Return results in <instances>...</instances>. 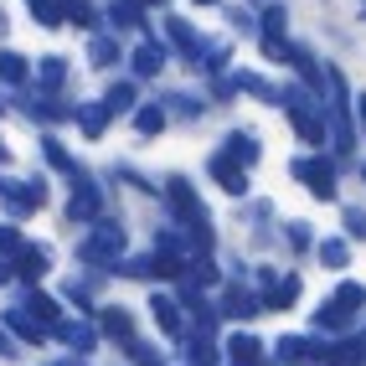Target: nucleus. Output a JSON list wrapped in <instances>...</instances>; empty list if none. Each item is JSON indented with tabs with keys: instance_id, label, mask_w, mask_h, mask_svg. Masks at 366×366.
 <instances>
[{
	"instance_id": "1",
	"label": "nucleus",
	"mask_w": 366,
	"mask_h": 366,
	"mask_svg": "<svg viewBox=\"0 0 366 366\" xmlns=\"http://www.w3.org/2000/svg\"><path fill=\"white\" fill-rule=\"evenodd\" d=\"M160 212H165V222H176V227L191 232V248L197 253H222V232H217L212 202L202 197V186L191 181L186 170L160 176Z\"/></svg>"
},
{
	"instance_id": "2",
	"label": "nucleus",
	"mask_w": 366,
	"mask_h": 366,
	"mask_svg": "<svg viewBox=\"0 0 366 366\" xmlns=\"http://www.w3.org/2000/svg\"><path fill=\"white\" fill-rule=\"evenodd\" d=\"M279 114H284V124L295 129V139L305 144V150H325V144H330V104L320 99V93H310L305 83L284 78Z\"/></svg>"
},
{
	"instance_id": "3",
	"label": "nucleus",
	"mask_w": 366,
	"mask_h": 366,
	"mask_svg": "<svg viewBox=\"0 0 366 366\" xmlns=\"http://www.w3.org/2000/svg\"><path fill=\"white\" fill-rule=\"evenodd\" d=\"M124 253H129V227H124V217H119V212L99 217V222L83 227V237L72 242L78 268H99V274H114V268L124 263Z\"/></svg>"
},
{
	"instance_id": "4",
	"label": "nucleus",
	"mask_w": 366,
	"mask_h": 366,
	"mask_svg": "<svg viewBox=\"0 0 366 366\" xmlns=\"http://www.w3.org/2000/svg\"><path fill=\"white\" fill-rule=\"evenodd\" d=\"M289 176H295L315 202L340 207V176H346V170H340V160L330 150H305V144H300V150L289 155Z\"/></svg>"
},
{
	"instance_id": "5",
	"label": "nucleus",
	"mask_w": 366,
	"mask_h": 366,
	"mask_svg": "<svg viewBox=\"0 0 366 366\" xmlns=\"http://www.w3.org/2000/svg\"><path fill=\"white\" fill-rule=\"evenodd\" d=\"M253 289L268 315H289L305 300V279L300 268H284V263H253Z\"/></svg>"
},
{
	"instance_id": "6",
	"label": "nucleus",
	"mask_w": 366,
	"mask_h": 366,
	"mask_svg": "<svg viewBox=\"0 0 366 366\" xmlns=\"http://www.w3.org/2000/svg\"><path fill=\"white\" fill-rule=\"evenodd\" d=\"M114 212V197H109V186L93 176V170H83V176H72L67 181V197H62V217L72 227H93L99 217Z\"/></svg>"
},
{
	"instance_id": "7",
	"label": "nucleus",
	"mask_w": 366,
	"mask_h": 366,
	"mask_svg": "<svg viewBox=\"0 0 366 366\" xmlns=\"http://www.w3.org/2000/svg\"><path fill=\"white\" fill-rule=\"evenodd\" d=\"M144 315H150V325H155V335L165 340V346H181V340L191 335V315H186V305L176 300V289H170V284H155L150 289Z\"/></svg>"
},
{
	"instance_id": "8",
	"label": "nucleus",
	"mask_w": 366,
	"mask_h": 366,
	"mask_svg": "<svg viewBox=\"0 0 366 366\" xmlns=\"http://www.w3.org/2000/svg\"><path fill=\"white\" fill-rule=\"evenodd\" d=\"M46 207V176L36 170V176H6L0 170V212L11 217V222H31V217Z\"/></svg>"
},
{
	"instance_id": "9",
	"label": "nucleus",
	"mask_w": 366,
	"mask_h": 366,
	"mask_svg": "<svg viewBox=\"0 0 366 366\" xmlns=\"http://www.w3.org/2000/svg\"><path fill=\"white\" fill-rule=\"evenodd\" d=\"M202 176H207L217 191H222L227 202H248V197H253V170H248V165H237V160L222 150V144H212V150H207Z\"/></svg>"
},
{
	"instance_id": "10",
	"label": "nucleus",
	"mask_w": 366,
	"mask_h": 366,
	"mask_svg": "<svg viewBox=\"0 0 366 366\" xmlns=\"http://www.w3.org/2000/svg\"><path fill=\"white\" fill-rule=\"evenodd\" d=\"M160 41L170 46V57H176V62L191 72V67H197V57H202V46H207V31H202L191 16L165 11V16H160Z\"/></svg>"
},
{
	"instance_id": "11",
	"label": "nucleus",
	"mask_w": 366,
	"mask_h": 366,
	"mask_svg": "<svg viewBox=\"0 0 366 366\" xmlns=\"http://www.w3.org/2000/svg\"><path fill=\"white\" fill-rule=\"evenodd\" d=\"M268 356H274V366H325V335L284 330V335L268 340Z\"/></svg>"
},
{
	"instance_id": "12",
	"label": "nucleus",
	"mask_w": 366,
	"mask_h": 366,
	"mask_svg": "<svg viewBox=\"0 0 366 366\" xmlns=\"http://www.w3.org/2000/svg\"><path fill=\"white\" fill-rule=\"evenodd\" d=\"M155 99L165 104L170 124H207V119L217 114V104L207 99V88H160Z\"/></svg>"
},
{
	"instance_id": "13",
	"label": "nucleus",
	"mask_w": 366,
	"mask_h": 366,
	"mask_svg": "<svg viewBox=\"0 0 366 366\" xmlns=\"http://www.w3.org/2000/svg\"><path fill=\"white\" fill-rule=\"evenodd\" d=\"M52 340H57L62 351H72V356H88V361H93V351L104 346L99 320H93V315H72V310H67L62 320L52 325Z\"/></svg>"
},
{
	"instance_id": "14",
	"label": "nucleus",
	"mask_w": 366,
	"mask_h": 366,
	"mask_svg": "<svg viewBox=\"0 0 366 366\" xmlns=\"http://www.w3.org/2000/svg\"><path fill=\"white\" fill-rule=\"evenodd\" d=\"M217 310H222V320H227V325H253L258 315H268L263 300H258V289H253V284H242V279H227L222 289H217Z\"/></svg>"
},
{
	"instance_id": "15",
	"label": "nucleus",
	"mask_w": 366,
	"mask_h": 366,
	"mask_svg": "<svg viewBox=\"0 0 366 366\" xmlns=\"http://www.w3.org/2000/svg\"><path fill=\"white\" fill-rule=\"evenodd\" d=\"M222 356H227V366H274L268 340L253 325H227L222 330Z\"/></svg>"
},
{
	"instance_id": "16",
	"label": "nucleus",
	"mask_w": 366,
	"mask_h": 366,
	"mask_svg": "<svg viewBox=\"0 0 366 366\" xmlns=\"http://www.w3.org/2000/svg\"><path fill=\"white\" fill-rule=\"evenodd\" d=\"M170 62H176V57H170V46H165L160 31H155V36H139V41L129 46L124 72H129V78H139V83H155V78H165Z\"/></svg>"
},
{
	"instance_id": "17",
	"label": "nucleus",
	"mask_w": 366,
	"mask_h": 366,
	"mask_svg": "<svg viewBox=\"0 0 366 366\" xmlns=\"http://www.w3.org/2000/svg\"><path fill=\"white\" fill-rule=\"evenodd\" d=\"M284 78H295V83H305L310 93H320V99H325V57L315 52V41H305V36L289 41V67H284Z\"/></svg>"
},
{
	"instance_id": "18",
	"label": "nucleus",
	"mask_w": 366,
	"mask_h": 366,
	"mask_svg": "<svg viewBox=\"0 0 366 366\" xmlns=\"http://www.w3.org/2000/svg\"><path fill=\"white\" fill-rule=\"evenodd\" d=\"M104 26L109 31H119V36H155L160 26H155V16L139 6V0H104Z\"/></svg>"
},
{
	"instance_id": "19",
	"label": "nucleus",
	"mask_w": 366,
	"mask_h": 366,
	"mask_svg": "<svg viewBox=\"0 0 366 366\" xmlns=\"http://www.w3.org/2000/svg\"><path fill=\"white\" fill-rule=\"evenodd\" d=\"M99 335H104V346H119L124 351L129 340H139V315L129 310V305H99Z\"/></svg>"
},
{
	"instance_id": "20",
	"label": "nucleus",
	"mask_w": 366,
	"mask_h": 366,
	"mask_svg": "<svg viewBox=\"0 0 366 366\" xmlns=\"http://www.w3.org/2000/svg\"><path fill=\"white\" fill-rule=\"evenodd\" d=\"M232 83L242 99H253L263 109H279V99H284V78H268V67H232Z\"/></svg>"
},
{
	"instance_id": "21",
	"label": "nucleus",
	"mask_w": 366,
	"mask_h": 366,
	"mask_svg": "<svg viewBox=\"0 0 366 366\" xmlns=\"http://www.w3.org/2000/svg\"><path fill=\"white\" fill-rule=\"evenodd\" d=\"M361 320H366V315H356V310H346V305H335L330 295L310 310V330H315V335H325V340H335V335H351Z\"/></svg>"
},
{
	"instance_id": "22",
	"label": "nucleus",
	"mask_w": 366,
	"mask_h": 366,
	"mask_svg": "<svg viewBox=\"0 0 366 366\" xmlns=\"http://www.w3.org/2000/svg\"><path fill=\"white\" fill-rule=\"evenodd\" d=\"M124 62H129V46H124V36H119V31H109V26L88 31V67H93V72H119Z\"/></svg>"
},
{
	"instance_id": "23",
	"label": "nucleus",
	"mask_w": 366,
	"mask_h": 366,
	"mask_svg": "<svg viewBox=\"0 0 366 366\" xmlns=\"http://www.w3.org/2000/svg\"><path fill=\"white\" fill-rule=\"evenodd\" d=\"M0 325H6L16 340H21V346H46V340H52V325H46V320H36V315L26 310V305H6V310H0Z\"/></svg>"
},
{
	"instance_id": "24",
	"label": "nucleus",
	"mask_w": 366,
	"mask_h": 366,
	"mask_svg": "<svg viewBox=\"0 0 366 366\" xmlns=\"http://www.w3.org/2000/svg\"><path fill=\"white\" fill-rule=\"evenodd\" d=\"M36 93H52V99H72V62L62 52H46L36 57V78H31Z\"/></svg>"
},
{
	"instance_id": "25",
	"label": "nucleus",
	"mask_w": 366,
	"mask_h": 366,
	"mask_svg": "<svg viewBox=\"0 0 366 366\" xmlns=\"http://www.w3.org/2000/svg\"><path fill=\"white\" fill-rule=\"evenodd\" d=\"M232 57H237V36H212L207 31V46H202L197 67H191V78H222V72L237 67Z\"/></svg>"
},
{
	"instance_id": "26",
	"label": "nucleus",
	"mask_w": 366,
	"mask_h": 366,
	"mask_svg": "<svg viewBox=\"0 0 366 366\" xmlns=\"http://www.w3.org/2000/svg\"><path fill=\"white\" fill-rule=\"evenodd\" d=\"M114 279H129V284H144V289H155V284H170V268L144 248V253H124V263L114 268Z\"/></svg>"
},
{
	"instance_id": "27",
	"label": "nucleus",
	"mask_w": 366,
	"mask_h": 366,
	"mask_svg": "<svg viewBox=\"0 0 366 366\" xmlns=\"http://www.w3.org/2000/svg\"><path fill=\"white\" fill-rule=\"evenodd\" d=\"M11 263H16V284H46V274H52V248L26 237V248H21Z\"/></svg>"
},
{
	"instance_id": "28",
	"label": "nucleus",
	"mask_w": 366,
	"mask_h": 366,
	"mask_svg": "<svg viewBox=\"0 0 366 366\" xmlns=\"http://www.w3.org/2000/svg\"><path fill=\"white\" fill-rule=\"evenodd\" d=\"M99 99L109 104V114H114V119H129V114L139 109V99H144V83L124 72V78H109V83H104Z\"/></svg>"
},
{
	"instance_id": "29",
	"label": "nucleus",
	"mask_w": 366,
	"mask_h": 366,
	"mask_svg": "<svg viewBox=\"0 0 366 366\" xmlns=\"http://www.w3.org/2000/svg\"><path fill=\"white\" fill-rule=\"evenodd\" d=\"M217 144H222V150L237 160V165H248V170H258L263 165V134L258 129H242V124H232L222 139H217Z\"/></svg>"
},
{
	"instance_id": "30",
	"label": "nucleus",
	"mask_w": 366,
	"mask_h": 366,
	"mask_svg": "<svg viewBox=\"0 0 366 366\" xmlns=\"http://www.w3.org/2000/svg\"><path fill=\"white\" fill-rule=\"evenodd\" d=\"M279 242H284L289 258H315L320 232H315V222H305V217H279Z\"/></svg>"
},
{
	"instance_id": "31",
	"label": "nucleus",
	"mask_w": 366,
	"mask_h": 366,
	"mask_svg": "<svg viewBox=\"0 0 366 366\" xmlns=\"http://www.w3.org/2000/svg\"><path fill=\"white\" fill-rule=\"evenodd\" d=\"M176 356H181V366H227L222 335H197V330H191L181 346H176Z\"/></svg>"
},
{
	"instance_id": "32",
	"label": "nucleus",
	"mask_w": 366,
	"mask_h": 366,
	"mask_svg": "<svg viewBox=\"0 0 366 366\" xmlns=\"http://www.w3.org/2000/svg\"><path fill=\"white\" fill-rule=\"evenodd\" d=\"M351 258H356V242L346 232H330L315 242V263L325 268V274H351Z\"/></svg>"
},
{
	"instance_id": "33",
	"label": "nucleus",
	"mask_w": 366,
	"mask_h": 366,
	"mask_svg": "<svg viewBox=\"0 0 366 366\" xmlns=\"http://www.w3.org/2000/svg\"><path fill=\"white\" fill-rule=\"evenodd\" d=\"M72 124H78V134H83L88 144H99V139L109 134V124H114V114H109L104 99H78V114H72Z\"/></svg>"
},
{
	"instance_id": "34",
	"label": "nucleus",
	"mask_w": 366,
	"mask_h": 366,
	"mask_svg": "<svg viewBox=\"0 0 366 366\" xmlns=\"http://www.w3.org/2000/svg\"><path fill=\"white\" fill-rule=\"evenodd\" d=\"M31 78H36V62L26 52H16V46H0V88L21 93V88H31Z\"/></svg>"
},
{
	"instance_id": "35",
	"label": "nucleus",
	"mask_w": 366,
	"mask_h": 366,
	"mask_svg": "<svg viewBox=\"0 0 366 366\" xmlns=\"http://www.w3.org/2000/svg\"><path fill=\"white\" fill-rule=\"evenodd\" d=\"M41 160H46V170H52V176H62V181H72V176H83V170H88L52 129H41Z\"/></svg>"
},
{
	"instance_id": "36",
	"label": "nucleus",
	"mask_w": 366,
	"mask_h": 366,
	"mask_svg": "<svg viewBox=\"0 0 366 366\" xmlns=\"http://www.w3.org/2000/svg\"><path fill=\"white\" fill-rule=\"evenodd\" d=\"M21 305H26L36 320H46V325H57L62 315H67V305H62V295H52V289H41V284H21V295H16Z\"/></svg>"
},
{
	"instance_id": "37",
	"label": "nucleus",
	"mask_w": 366,
	"mask_h": 366,
	"mask_svg": "<svg viewBox=\"0 0 366 366\" xmlns=\"http://www.w3.org/2000/svg\"><path fill=\"white\" fill-rule=\"evenodd\" d=\"M129 124H134V134H139V139H160V134L170 129V114H165V104H160V99H139V109L129 114Z\"/></svg>"
},
{
	"instance_id": "38",
	"label": "nucleus",
	"mask_w": 366,
	"mask_h": 366,
	"mask_svg": "<svg viewBox=\"0 0 366 366\" xmlns=\"http://www.w3.org/2000/svg\"><path fill=\"white\" fill-rule=\"evenodd\" d=\"M222 21H227V36L258 41V6H248V0H227V6H222Z\"/></svg>"
},
{
	"instance_id": "39",
	"label": "nucleus",
	"mask_w": 366,
	"mask_h": 366,
	"mask_svg": "<svg viewBox=\"0 0 366 366\" xmlns=\"http://www.w3.org/2000/svg\"><path fill=\"white\" fill-rule=\"evenodd\" d=\"M109 181H114V186L139 191L144 202H160V181H155V176H144V170H139V165H129V160H119V165L109 170Z\"/></svg>"
},
{
	"instance_id": "40",
	"label": "nucleus",
	"mask_w": 366,
	"mask_h": 366,
	"mask_svg": "<svg viewBox=\"0 0 366 366\" xmlns=\"http://www.w3.org/2000/svg\"><path fill=\"white\" fill-rule=\"evenodd\" d=\"M237 222L258 232V227H279V207L268 202V197H248V202H237Z\"/></svg>"
},
{
	"instance_id": "41",
	"label": "nucleus",
	"mask_w": 366,
	"mask_h": 366,
	"mask_svg": "<svg viewBox=\"0 0 366 366\" xmlns=\"http://www.w3.org/2000/svg\"><path fill=\"white\" fill-rule=\"evenodd\" d=\"M330 300H335V305H346V310H356V315H366V284L351 279V274H335Z\"/></svg>"
},
{
	"instance_id": "42",
	"label": "nucleus",
	"mask_w": 366,
	"mask_h": 366,
	"mask_svg": "<svg viewBox=\"0 0 366 366\" xmlns=\"http://www.w3.org/2000/svg\"><path fill=\"white\" fill-rule=\"evenodd\" d=\"M67 26L99 31V26H104V6H99V0H67Z\"/></svg>"
},
{
	"instance_id": "43",
	"label": "nucleus",
	"mask_w": 366,
	"mask_h": 366,
	"mask_svg": "<svg viewBox=\"0 0 366 366\" xmlns=\"http://www.w3.org/2000/svg\"><path fill=\"white\" fill-rule=\"evenodd\" d=\"M258 36H295V31H289V6H284V0L258 6Z\"/></svg>"
},
{
	"instance_id": "44",
	"label": "nucleus",
	"mask_w": 366,
	"mask_h": 366,
	"mask_svg": "<svg viewBox=\"0 0 366 366\" xmlns=\"http://www.w3.org/2000/svg\"><path fill=\"white\" fill-rule=\"evenodd\" d=\"M26 11H31V21H41L46 31L67 26V0H26Z\"/></svg>"
},
{
	"instance_id": "45",
	"label": "nucleus",
	"mask_w": 366,
	"mask_h": 366,
	"mask_svg": "<svg viewBox=\"0 0 366 366\" xmlns=\"http://www.w3.org/2000/svg\"><path fill=\"white\" fill-rule=\"evenodd\" d=\"M340 232H346L356 248L366 242V207L361 202H340Z\"/></svg>"
},
{
	"instance_id": "46",
	"label": "nucleus",
	"mask_w": 366,
	"mask_h": 366,
	"mask_svg": "<svg viewBox=\"0 0 366 366\" xmlns=\"http://www.w3.org/2000/svg\"><path fill=\"white\" fill-rule=\"evenodd\" d=\"M202 88H207V99L217 104V109H232L242 93H237V83H232V72H222V78H202Z\"/></svg>"
},
{
	"instance_id": "47",
	"label": "nucleus",
	"mask_w": 366,
	"mask_h": 366,
	"mask_svg": "<svg viewBox=\"0 0 366 366\" xmlns=\"http://www.w3.org/2000/svg\"><path fill=\"white\" fill-rule=\"evenodd\" d=\"M289 41H295V36H258L253 46H258L263 67H289Z\"/></svg>"
},
{
	"instance_id": "48",
	"label": "nucleus",
	"mask_w": 366,
	"mask_h": 366,
	"mask_svg": "<svg viewBox=\"0 0 366 366\" xmlns=\"http://www.w3.org/2000/svg\"><path fill=\"white\" fill-rule=\"evenodd\" d=\"M21 248H26V232H21V222H0V258H16Z\"/></svg>"
},
{
	"instance_id": "49",
	"label": "nucleus",
	"mask_w": 366,
	"mask_h": 366,
	"mask_svg": "<svg viewBox=\"0 0 366 366\" xmlns=\"http://www.w3.org/2000/svg\"><path fill=\"white\" fill-rule=\"evenodd\" d=\"M21 351H26V346H21V340H16V335H11L6 325H0V361H16Z\"/></svg>"
},
{
	"instance_id": "50",
	"label": "nucleus",
	"mask_w": 366,
	"mask_h": 366,
	"mask_svg": "<svg viewBox=\"0 0 366 366\" xmlns=\"http://www.w3.org/2000/svg\"><path fill=\"white\" fill-rule=\"evenodd\" d=\"M356 129H361V144H366V88L356 93Z\"/></svg>"
},
{
	"instance_id": "51",
	"label": "nucleus",
	"mask_w": 366,
	"mask_h": 366,
	"mask_svg": "<svg viewBox=\"0 0 366 366\" xmlns=\"http://www.w3.org/2000/svg\"><path fill=\"white\" fill-rule=\"evenodd\" d=\"M46 366H93V361H88V356H72V351H62L57 361H46Z\"/></svg>"
},
{
	"instance_id": "52",
	"label": "nucleus",
	"mask_w": 366,
	"mask_h": 366,
	"mask_svg": "<svg viewBox=\"0 0 366 366\" xmlns=\"http://www.w3.org/2000/svg\"><path fill=\"white\" fill-rule=\"evenodd\" d=\"M6 284H16V263H11V258H0V289H6Z\"/></svg>"
},
{
	"instance_id": "53",
	"label": "nucleus",
	"mask_w": 366,
	"mask_h": 366,
	"mask_svg": "<svg viewBox=\"0 0 366 366\" xmlns=\"http://www.w3.org/2000/svg\"><path fill=\"white\" fill-rule=\"evenodd\" d=\"M186 6H191V11H222L227 0H186Z\"/></svg>"
},
{
	"instance_id": "54",
	"label": "nucleus",
	"mask_w": 366,
	"mask_h": 366,
	"mask_svg": "<svg viewBox=\"0 0 366 366\" xmlns=\"http://www.w3.org/2000/svg\"><path fill=\"white\" fill-rule=\"evenodd\" d=\"M139 6L150 11V16H165V11H170V0H139Z\"/></svg>"
},
{
	"instance_id": "55",
	"label": "nucleus",
	"mask_w": 366,
	"mask_h": 366,
	"mask_svg": "<svg viewBox=\"0 0 366 366\" xmlns=\"http://www.w3.org/2000/svg\"><path fill=\"white\" fill-rule=\"evenodd\" d=\"M356 181H361V191H366V150H361V160H356Z\"/></svg>"
},
{
	"instance_id": "56",
	"label": "nucleus",
	"mask_w": 366,
	"mask_h": 366,
	"mask_svg": "<svg viewBox=\"0 0 366 366\" xmlns=\"http://www.w3.org/2000/svg\"><path fill=\"white\" fill-rule=\"evenodd\" d=\"M6 165H11V144H6V139H0V170H6Z\"/></svg>"
},
{
	"instance_id": "57",
	"label": "nucleus",
	"mask_w": 366,
	"mask_h": 366,
	"mask_svg": "<svg viewBox=\"0 0 366 366\" xmlns=\"http://www.w3.org/2000/svg\"><path fill=\"white\" fill-rule=\"evenodd\" d=\"M6 109H11V99H6V88H0V119H6Z\"/></svg>"
},
{
	"instance_id": "58",
	"label": "nucleus",
	"mask_w": 366,
	"mask_h": 366,
	"mask_svg": "<svg viewBox=\"0 0 366 366\" xmlns=\"http://www.w3.org/2000/svg\"><path fill=\"white\" fill-rule=\"evenodd\" d=\"M356 11H361V21H366V0H356Z\"/></svg>"
},
{
	"instance_id": "59",
	"label": "nucleus",
	"mask_w": 366,
	"mask_h": 366,
	"mask_svg": "<svg viewBox=\"0 0 366 366\" xmlns=\"http://www.w3.org/2000/svg\"><path fill=\"white\" fill-rule=\"evenodd\" d=\"M248 6H274V0H248Z\"/></svg>"
},
{
	"instance_id": "60",
	"label": "nucleus",
	"mask_w": 366,
	"mask_h": 366,
	"mask_svg": "<svg viewBox=\"0 0 366 366\" xmlns=\"http://www.w3.org/2000/svg\"><path fill=\"white\" fill-rule=\"evenodd\" d=\"M0 36H6V21H0Z\"/></svg>"
}]
</instances>
